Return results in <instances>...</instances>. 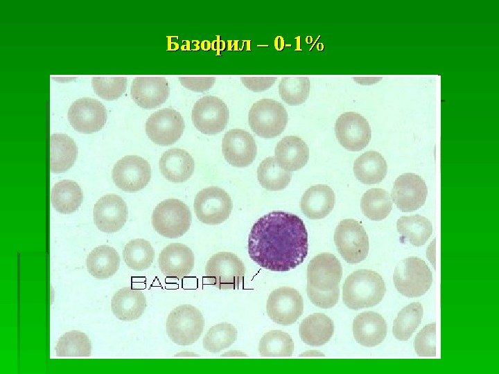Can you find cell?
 Returning a JSON list of instances; mask_svg holds the SVG:
<instances>
[{
	"instance_id": "obj_1",
	"label": "cell",
	"mask_w": 499,
	"mask_h": 374,
	"mask_svg": "<svg viewBox=\"0 0 499 374\" xmlns=\"http://www.w3.org/2000/svg\"><path fill=\"white\" fill-rule=\"evenodd\" d=\"M308 246V233L299 216L272 211L254 224L247 248L250 258L261 267L286 271L304 262Z\"/></svg>"
},
{
	"instance_id": "obj_2",
	"label": "cell",
	"mask_w": 499,
	"mask_h": 374,
	"mask_svg": "<svg viewBox=\"0 0 499 374\" xmlns=\"http://www.w3.org/2000/svg\"><path fill=\"white\" fill-rule=\"evenodd\" d=\"M385 292V282L378 273L359 269L346 278L343 285L342 299L349 309L358 310L378 304Z\"/></svg>"
},
{
	"instance_id": "obj_3",
	"label": "cell",
	"mask_w": 499,
	"mask_h": 374,
	"mask_svg": "<svg viewBox=\"0 0 499 374\" xmlns=\"http://www.w3.org/2000/svg\"><path fill=\"white\" fill-rule=\"evenodd\" d=\"M191 213L186 204L180 199L163 200L153 210L152 225L161 235L168 238L182 236L190 228Z\"/></svg>"
},
{
	"instance_id": "obj_4",
	"label": "cell",
	"mask_w": 499,
	"mask_h": 374,
	"mask_svg": "<svg viewBox=\"0 0 499 374\" xmlns=\"http://www.w3.org/2000/svg\"><path fill=\"white\" fill-rule=\"evenodd\" d=\"M394 283L402 295L414 298L425 294L432 283V275L419 258L409 257L399 262L394 269Z\"/></svg>"
},
{
	"instance_id": "obj_5",
	"label": "cell",
	"mask_w": 499,
	"mask_h": 374,
	"mask_svg": "<svg viewBox=\"0 0 499 374\" xmlns=\"http://www.w3.org/2000/svg\"><path fill=\"white\" fill-rule=\"evenodd\" d=\"M204 319L193 305L184 304L174 308L168 314L166 330L169 338L180 346L195 343L201 336Z\"/></svg>"
},
{
	"instance_id": "obj_6",
	"label": "cell",
	"mask_w": 499,
	"mask_h": 374,
	"mask_svg": "<svg viewBox=\"0 0 499 374\" xmlns=\"http://www.w3.org/2000/svg\"><path fill=\"white\" fill-rule=\"evenodd\" d=\"M288 120V113L283 105L270 98H263L254 103L248 114L252 130L265 139L280 135L285 130Z\"/></svg>"
},
{
	"instance_id": "obj_7",
	"label": "cell",
	"mask_w": 499,
	"mask_h": 374,
	"mask_svg": "<svg viewBox=\"0 0 499 374\" xmlns=\"http://www.w3.org/2000/svg\"><path fill=\"white\" fill-rule=\"evenodd\" d=\"M245 267L231 252H218L213 255L205 267L209 283L220 290H235L243 281Z\"/></svg>"
},
{
	"instance_id": "obj_8",
	"label": "cell",
	"mask_w": 499,
	"mask_h": 374,
	"mask_svg": "<svg viewBox=\"0 0 499 374\" xmlns=\"http://www.w3.org/2000/svg\"><path fill=\"white\" fill-rule=\"evenodd\" d=\"M334 242L339 253L348 263H358L368 255L367 233L355 220L345 219L339 222L335 230Z\"/></svg>"
},
{
	"instance_id": "obj_9",
	"label": "cell",
	"mask_w": 499,
	"mask_h": 374,
	"mask_svg": "<svg viewBox=\"0 0 499 374\" xmlns=\"http://www.w3.org/2000/svg\"><path fill=\"white\" fill-rule=\"evenodd\" d=\"M194 210L196 217L202 223L219 224L227 220L231 214V199L221 188L207 187L196 195Z\"/></svg>"
},
{
	"instance_id": "obj_10",
	"label": "cell",
	"mask_w": 499,
	"mask_h": 374,
	"mask_svg": "<svg viewBox=\"0 0 499 374\" xmlns=\"http://www.w3.org/2000/svg\"><path fill=\"white\" fill-rule=\"evenodd\" d=\"M229 117L227 105L219 98L203 96L193 105L191 118L195 128L204 134H216L226 127Z\"/></svg>"
},
{
	"instance_id": "obj_11",
	"label": "cell",
	"mask_w": 499,
	"mask_h": 374,
	"mask_svg": "<svg viewBox=\"0 0 499 374\" xmlns=\"http://www.w3.org/2000/svg\"><path fill=\"white\" fill-rule=\"evenodd\" d=\"M112 177L115 185L127 192H136L147 186L151 178L149 163L137 155H128L114 165Z\"/></svg>"
},
{
	"instance_id": "obj_12",
	"label": "cell",
	"mask_w": 499,
	"mask_h": 374,
	"mask_svg": "<svg viewBox=\"0 0 499 374\" xmlns=\"http://www.w3.org/2000/svg\"><path fill=\"white\" fill-rule=\"evenodd\" d=\"M184 121L172 108H163L152 114L146 123V132L155 144L166 146L175 143L182 135Z\"/></svg>"
},
{
	"instance_id": "obj_13",
	"label": "cell",
	"mask_w": 499,
	"mask_h": 374,
	"mask_svg": "<svg viewBox=\"0 0 499 374\" xmlns=\"http://www.w3.org/2000/svg\"><path fill=\"white\" fill-rule=\"evenodd\" d=\"M303 299L294 288L282 287L273 290L269 295L266 311L276 323L283 326L292 324L302 314Z\"/></svg>"
},
{
	"instance_id": "obj_14",
	"label": "cell",
	"mask_w": 499,
	"mask_h": 374,
	"mask_svg": "<svg viewBox=\"0 0 499 374\" xmlns=\"http://www.w3.org/2000/svg\"><path fill=\"white\" fill-rule=\"evenodd\" d=\"M335 133L340 145L349 151L364 149L371 137V128L366 118L353 112H345L338 118Z\"/></svg>"
},
{
	"instance_id": "obj_15",
	"label": "cell",
	"mask_w": 499,
	"mask_h": 374,
	"mask_svg": "<svg viewBox=\"0 0 499 374\" xmlns=\"http://www.w3.org/2000/svg\"><path fill=\"white\" fill-rule=\"evenodd\" d=\"M67 115L73 129L85 134L100 130L107 121L105 106L98 100L88 97L75 100L71 105Z\"/></svg>"
},
{
	"instance_id": "obj_16",
	"label": "cell",
	"mask_w": 499,
	"mask_h": 374,
	"mask_svg": "<svg viewBox=\"0 0 499 374\" xmlns=\"http://www.w3.org/2000/svg\"><path fill=\"white\" fill-rule=\"evenodd\" d=\"M424 180L414 173H404L396 178L392 190V199L403 212H412L421 207L427 197Z\"/></svg>"
},
{
	"instance_id": "obj_17",
	"label": "cell",
	"mask_w": 499,
	"mask_h": 374,
	"mask_svg": "<svg viewBox=\"0 0 499 374\" xmlns=\"http://www.w3.org/2000/svg\"><path fill=\"white\" fill-rule=\"evenodd\" d=\"M342 268L339 260L332 253H322L314 257L307 267V285L329 291L339 287Z\"/></svg>"
},
{
	"instance_id": "obj_18",
	"label": "cell",
	"mask_w": 499,
	"mask_h": 374,
	"mask_svg": "<svg viewBox=\"0 0 499 374\" xmlns=\"http://www.w3.org/2000/svg\"><path fill=\"white\" fill-rule=\"evenodd\" d=\"M222 152L230 165L243 168L254 161L257 147L254 137L248 132L242 129H231L223 136Z\"/></svg>"
},
{
	"instance_id": "obj_19",
	"label": "cell",
	"mask_w": 499,
	"mask_h": 374,
	"mask_svg": "<svg viewBox=\"0 0 499 374\" xmlns=\"http://www.w3.org/2000/svg\"><path fill=\"white\" fill-rule=\"evenodd\" d=\"M94 222L105 233H114L122 229L128 219V206L125 201L115 194H107L95 204Z\"/></svg>"
},
{
	"instance_id": "obj_20",
	"label": "cell",
	"mask_w": 499,
	"mask_h": 374,
	"mask_svg": "<svg viewBox=\"0 0 499 374\" xmlns=\"http://www.w3.org/2000/svg\"><path fill=\"white\" fill-rule=\"evenodd\" d=\"M169 93L168 82L161 76L136 77L130 89L132 100L144 109H153L164 103Z\"/></svg>"
},
{
	"instance_id": "obj_21",
	"label": "cell",
	"mask_w": 499,
	"mask_h": 374,
	"mask_svg": "<svg viewBox=\"0 0 499 374\" xmlns=\"http://www.w3.org/2000/svg\"><path fill=\"white\" fill-rule=\"evenodd\" d=\"M158 263L161 271L166 277L182 278L191 272L195 257L192 250L186 245L172 243L161 250Z\"/></svg>"
},
{
	"instance_id": "obj_22",
	"label": "cell",
	"mask_w": 499,
	"mask_h": 374,
	"mask_svg": "<svg viewBox=\"0 0 499 374\" xmlns=\"http://www.w3.org/2000/svg\"><path fill=\"white\" fill-rule=\"evenodd\" d=\"M353 333L355 339L360 345L376 346L383 342L386 337L387 323L377 312H362L353 321Z\"/></svg>"
},
{
	"instance_id": "obj_23",
	"label": "cell",
	"mask_w": 499,
	"mask_h": 374,
	"mask_svg": "<svg viewBox=\"0 0 499 374\" xmlns=\"http://www.w3.org/2000/svg\"><path fill=\"white\" fill-rule=\"evenodd\" d=\"M161 173L168 181L182 183L193 173L195 163L193 157L181 148H171L164 152L159 161Z\"/></svg>"
},
{
	"instance_id": "obj_24",
	"label": "cell",
	"mask_w": 499,
	"mask_h": 374,
	"mask_svg": "<svg viewBox=\"0 0 499 374\" xmlns=\"http://www.w3.org/2000/svg\"><path fill=\"white\" fill-rule=\"evenodd\" d=\"M274 158L283 170L290 172L298 170L307 163L309 149L300 137L284 136L276 145Z\"/></svg>"
},
{
	"instance_id": "obj_25",
	"label": "cell",
	"mask_w": 499,
	"mask_h": 374,
	"mask_svg": "<svg viewBox=\"0 0 499 374\" xmlns=\"http://www.w3.org/2000/svg\"><path fill=\"white\" fill-rule=\"evenodd\" d=\"M335 202V193L327 185L317 184L308 188L303 194L300 206L302 213L310 220L327 216Z\"/></svg>"
},
{
	"instance_id": "obj_26",
	"label": "cell",
	"mask_w": 499,
	"mask_h": 374,
	"mask_svg": "<svg viewBox=\"0 0 499 374\" xmlns=\"http://www.w3.org/2000/svg\"><path fill=\"white\" fill-rule=\"evenodd\" d=\"M114 316L123 321H132L139 318L146 308V299L141 290L123 287L119 290L111 301Z\"/></svg>"
},
{
	"instance_id": "obj_27",
	"label": "cell",
	"mask_w": 499,
	"mask_h": 374,
	"mask_svg": "<svg viewBox=\"0 0 499 374\" xmlns=\"http://www.w3.org/2000/svg\"><path fill=\"white\" fill-rule=\"evenodd\" d=\"M333 321L323 313H314L306 317L299 326L301 340L312 346H320L327 343L333 336Z\"/></svg>"
},
{
	"instance_id": "obj_28",
	"label": "cell",
	"mask_w": 499,
	"mask_h": 374,
	"mask_svg": "<svg viewBox=\"0 0 499 374\" xmlns=\"http://www.w3.org/2000/svg\"><path fill=\"white\" fill-rule=\"evenodd\" d=\"M78 149L74 141L64 134H53L50 136V170L54 173L64 172L74 163Z\"/></svg>"
},
{
	"instance_id": "obj_29",
	"label": "cell",
	"mask_w": 499,
	"mask_h": 374,
	"mask_svg": "<svg viewBox=\"0 0 499 374\" xmlns=\"http://www.w3.org/2000/svg\"><path fill=\"white\" fill-rule=\"evenodd\" d=\"M353 172L356 178L362 184H378L387 175V163L379 152L367 151L356 159Z\"/></svg>"
},
{
	"instance_id": "obj_30",
	"label": "cell",
	"mask_w": 499,
	"mask_h": 374,
	"mask_svg": "<svg viewBox=\"0 0 499 374\" xmlns=\"http://www.w3.org/2000/svg\"><path fill=\"white\" fill-rule=\"evenodd\" d=\"M89 273L99 279L112 276L119 269L120 257L118 252L108 245L94 248L86 260Z\"/></svg>"
},
{
	"instance_id": "obj_31",
	"label": "cell",
	"mask_w": 499,
	"mask_h": 374,
	"mask_svg": "<svg viewBox=\"0 0 499 374\" xmlns=\"http://www.w3.org/2000/svg\"><path fill=\"white\" fill-rule=\"evenodd\" d=\"M82 193L75 181L64 179L57 182L51 191V202L59 213L68 214L76 211L82 202Z\"/></svg>"
},
{
	"instance_id": "obj_32",
	"label": "cell",
	"mask_w": 499,
	"mask_h": 374,
	"mask_svg": "<svg viewBox=\"0 0 499 374\" xmlns=\"http://www.w3.org/2000/svg\"><path fill=\"white\" fill-rule=\"evenodd\" d=\"M398 232L414 247L426 244L432 233V225L420 215L402 216L396 222Z\"/></svg>"
},
{
	"instance_id": "obj_33",
	"label": "cell",
	"mask_w": 499,
	"mask_h": 374,
	"mask_svg": "<svg viewBox=\"0 0 499 374\" xmlns=\"http://www.w3.org/2000/svg\"><path fill=\"white\" fill-rule=\"evenodd\" d=\"M291 177V172L281 168L274 157L263 159L257 168L258 181L262 187L268 190H283L289 184Z\"/></svg>"
},
{
	"instance_id": "obj_34",
	"label": "cell",
	"mask_w": 499,
	"mask_h": 374,
	"mask_svg": "<svg viewBox=\"0 0 499 374\" xmlns=\"http://www.w3.org/2000/svg\"><path fill=\"white\" fill-rule=\"evenodd\" d=\"M360 206L363 214L371 220L386 218L392 209L389 194L382 188H371L361 198Z\"/></svg>"
},
{
	"instance_id": "obj_35",
	"label": "cell",
	"mask_w": 499,
	"mask_h": 374,
	"mask_svg": "<svg viewBox=\"0 0 499 374\" xmlns=\"http://www.w3.org/2000/svg\"><path fill=\"white\" fill-rule=\"evenodd\" d=\"M423 310L421 303L413 302L404 307L394 321L393 334L400 341H407L421 322Z\"/></svg>"
},
{
	"instance_id": "obj_36",
	"label": "cell",
	"mask_w": 499,
	"mask_h": 374,
	"mask_svg": "<svg viewBox=\"0 0 499 374\" xmlns=\"http://www.w3.org/2000/svg\"><path fill=\"white\" fill-rule=\"evenodd\" d=\"M123 257L125 264L130 269L143 271L152 265L155 258V251L148 241L137 238L125 244Z\"/></svg>"
},
{
	"instance_id": "obj_37",
	"label": "cell",
	"mask_w": 499,
	"mask_h": 374,
	"mask_svg": "<svg viewBox=\"0 0 499 374\" xmlns=\"http://www.w3.org/2000/svg\"><path fill=\"white\" fill-rule=\"evenodd\" d=\"M55 352L57 357H87L91 353V341L82 332L69 331L60 337Z\"/></svg>"
},
{
	"instance_id": "obj_38",
	"label": "cell",
	"mask_w": 499,
	"mask_h": 374,
	"mask_svg": "<svg viewBox=\"0 0 499 374\" xmlns=\"http://www.w3.org/2000/svg\"><path fill=\"white\" fill-rule=\"evenodd\" d=\"M293 350L294 342L291 337L281 330L266 332L259 344V351L262 357H291Z\"/></svg>"
},
{
	"instance_id": "obj_39",
	"label": "cell",
	"mask_w": 499,
	"mask_h": 374,
	"mask_svg": "<svg viewBox=\"0 0 499 374\" xmlns=\"http://www.w3.org/2000/svg\"><path fill=\"white\" fill-rule=\"evenodd\" d=\"M310 88V82L308 77H283L279 85V93L288 105H299L308 98Z\"/></svg>"
},
{
	"instance_id": "obj_40",
	"label": "cell",
	"mask_w": 499,
	"mask_h": 374,
	"mask_svg": "<svg viewBox=\"0 0 499 374\" xmlns=\"http://www.w3.org/2000/svg\"><path fill=\"white\" fill-rule=\"evenodd\" d=\"M238 331L231 323L216 324L207 331L202 340L204 348L216 353L229 348L237 339Z\"/></svg>"
},
{
	"instance_id": "obj_41",
	"label": "cell",
	"mask_w": 499,
	"mask_h": 374,
	"mask_svg": "<svg viewBox=\"0 0 499 374\" xmlns=\"http://www.w3.org/2000/svg\"><path fill=\"white\" fill-rule=\"evenodd\" d=\"M91 85L101 98L112 100L119 98L125 91L126 77H93Z\"/></svg>"
},
{
	"instance_id": "obj_42",
	"label": "cell",
	"mask_w": 499,
	"mask_h": 374,
	"mask_svg": "<svg viewBox=\"0 0 499 374\" xmlns=\"http://www.w3.org/2000/svg\"><path fill=\"white\" fill-rule=\"evenodd\" d=\"M414 349L419 357H436V323L426 325L414 339Z\"/></svg>"
},
{
	"instance_id": "obj_43",
	"label": "cell",
	"mask_w": 499,
	"mask_h": 374,
	"mask_svg": "<svg viewBox=\"0 0 499 374\" xmlns=\"http://www.w3.org/2000/svg\"><path fill=\"white\" fill-rule=\"evenodd\" d=\"M306 292L312 303L324 309L333 308L338 303L340 297L339 287L331 290L322 291L307 285Z\"/></svg>"
},
{
	"instance_id": "obj_44",
	"label": "cell",
	"mask_w": 499,
	"mask_h": 374,
	"mask_svg": "<svg viewBox=\"0 0 499 374\" xmlns=\"http://www.w3.org/2000/svg\"><path fill=\"white\" fill-rule=\"evenodd\" d=\"M181 84L186 89L194 91H204L209 89L216 81L215 77H179Z\"/></svg>"
},
{
	"instance_id": "obj_45",
	"label": "cell",
	"mask_w": 499,
	"mask_h": 374,
	"mask_svg": "<svg viewBox=\"0 0 499 374\" xmlns=\"http://www.w3.org/2000/svg\"><path fill=\"white\" fill-rule=\"evenodd\" d=\"M243 84L250 90L259 92L268 89L277 80V77H241Z\"/></svg>"
}]
</instances>
